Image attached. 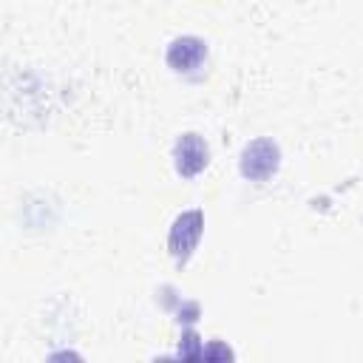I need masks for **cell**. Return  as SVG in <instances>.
Masks as SVG:
<instances>
[{
    "instance_id": "obj_3",
    "label": "cell",
    "mask_w": 363,
    "mask_h": 363,
    "mask_svg": "<svg viewBox=\"0 0 363 363\" xmlns=\"http://www.w3.org/2000/svg\"><path fill=\"white\" fill-rule=\"evenodd\" d=\"M210 162V147L207 142L199 136V133H182L176 147H173V164H176V173L184 176V179H193L199 176Z\"/></svg>"
},
{
    "instance_id": "obj_2",
    "label": "cell",
    "mask_w": 363,
    "mask_h": 363,
    "mask_svg": "<svg viewBox=\"0 0 363 363\" xmlns=\"http://www.w3.org/2000/svg\"><path fill=\"white\" fill-rule=\"evenodd\" d=\"M201 230H204L201 210H187V213L176 216V221L170 227V235H167V250H170V255L179 267L190 261V255H193V250L201 238Z\"/></svg>"
},
{
    "instance_id": "obj_4",
    "label": "cell",
    "mask_w": 363,
    "mask_h": 363,
    "mask_svg": "<svg viewBox=\"0 0 363 363\" xmlns=\"http://www.w3.org/2000/svg\"><path fill=\"white\" fill-rule=\"evenodd\" d=\"M164 60L176 74H193L207 62V43L199 37H176L167 45Z\"/></svg>"
},
{
    "instance_id": "obj_1",
    "label": "cell",
    "mask_w": 363,
    "mask_h": 363,
    "mask_svg": "<svg viewBox=\"0 0 363 363\" xmlns=\"http://www.w3.org/2000/svg\"><path fill=\"white\" fill-rule=\"evenodd\" d=\"M278 164H281V150L267 136L247 142L244 150H241V159H238L241 176L250 179V182H267V179H272L278 173Z\"/></svg>"
}]
</instances>
